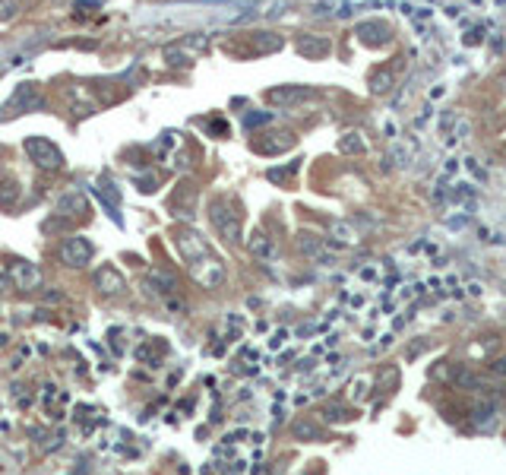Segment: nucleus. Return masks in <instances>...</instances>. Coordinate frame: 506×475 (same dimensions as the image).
<instances>
[{"instance_id":"obj_1","label":"nucleus","mask_w":506,"mask_h":475,"mask_svg":"<svg viewBox=\"0 0 506 475\" xmlns=\"http://www.w3.org/2000/svg\"><path fill=\"white\" fill-rule=\"evenodd\" d=\"M174 244H178L180 257H184V263L190 266V273H193V279L200 286L219 288L225 282V263L213 254V247L203 241V235H196L190 229H180L174 235Z\"/></svg>"},{"instance_id":"obj_2","label":"nucleus","mask_w":506,"mask_h":475,"mask_svg":"<svg viewBox=\"0 0 506 475\" xmlns=\"http://www.w3.org/2000/svg\"><path fill=\"white\" fill-rule=\"evenodd\" d=\"M209 219H213V229L219 231V238H225L228 244L241 241V231H244V225H241V213L231 209L228 200H215L213 209H209Z\"/></svg>"},{"instance_id":"obj_3","label":"nucleus","mask_w":506,"mask_h":475,"mask_svg":"<svg viewBox=\"0 0 506 475\" xmlns=\"http://www.w3.org/2000/svg\"><path fill=\"white\" fill-rule=\"evenodd\" d=\"M23 146H25V152H29V159H32L38 168H45V172H58L60 165H64V152H60L48 137H25Z\"/></svg>"},{"instance_id":"obj_4","label":"nucleus","mask_w":506,"mask_h":475,"mask_svg":"<svg viewBox=\"0 0 506 475\" xmlns=\"http://www.w3.org/2000/svg\"><path fill=\"white\" fill-rule=\"evenodd\" d=\"M10 108L16 115H32V111H41L45 108V92L35 86V82H19L13 95H10Z\"/></svg>"},{"instance_id":"obj_5","label":"nucleus","mask_w":506,"mask_h":475,"mask_svg":"<svg viewBox=\"0 0 506 475\" xmlns=\"http://www.w3.org/2000/svg\"><path fill=\"white\" fill-rule=\"evenodd\" d=\"M146 295L149 298H171V295H178V276H174L171 270H162V266H152V270L146 273Z\"/></svg>"},{"instance_id":"obj_6","label":"nucleus","mask_w":506,"mask_h":475,"mask_svg":"<svg viewBox=\"0 0 506 475\" xmlns=\"http://www.w3.org/2000/svg\"><path fill=\"white\" fill-rule=\"evenodd\" d=\"M60 260H64L67 266H73V270L89 266V260H92V241H89V238H82V235L67 238L64 247H60Z\"/></svg>"},{"instance_id":"obj_7","label":"nucleus","mask_w":506,"mask_h":475,"mask_svg":"<svg viewBox=\"0 0 506 475\" xmlns=\"http://www.w3.org/2000/svg\"><path fill=\"white\" fill-rule=\"evenodd\" d=\"M307 99H317V89H311V86H276V89L266 92V102L276 108H291Z\"/></svg>"},{"instance_id":"obj_8","label":"nucleus","mask_w":506,"mask_h":475,"mask_svg":"<svg viewBox=\"0 0 506 475\" xmlns=\"http://www.w3.org/2000/svg\"><path fill=\"white\" fill-rule=\"evenodd\" d=\"M354 35H358V41L368 45V48H383V45L392 41V29L383 19H364V23L354 25Z\"/></svg>"},{"instance_id":"obj_9","label":"nucleus","mask_w":506,"mask_h":475,"mask_svg":"<svg viewBox=\"0 0 506 475\" xmlns=\"http://www.w3.org/2000/svg\"><path fill=\"white\" fill-rule=\"evenodd\" d=\"M294 48H298V54H301V58H307V60H323L329 51H333V41H329L326 35L304 32V35H298Z\"/></svg>"},{"instance_id":"obj_10","label":"nucleus","mask_w":506,"mask_h":475,"mask_svg":"<svg viewBox=\"0 0 506 475\" xmlns=\"http://www.w3.org/2000/svg\"><path fill=\"white\" fill-rule=\"evenodd\" d=\"M10 276H13L16 288H23V292L38 288V282H41V270L35 266V263L23 260V257H13V260H10Z\"/></svg>"},{"instance_id":"obj_11","label":"nucleus","mask_w":506,"mask_h":475,"mask_svg":"<svg viewBox=\"0 0 506 475\" xmlns=\"http://www.w3.org/2000/svg\"><path fill=\"white\" fill-rule=\"evenodd\" d=\"M294 146V137L288 130H278V133H266V139H253V149L260 152V156H278V152H285V149Z\"/></svg>"},{"instance_id":"obj_12","label":"nucleus","mask_w":506,"mask_h":475,"mask_svg":"<svg viewBox=\"0 0 506 475\" xmlns=\"http://www.w3.org/2000/svg\"><path fill=\"white\" fill-rule=\"evenodd\" d=\"M95 288L101 292V295H117V292H123V276L117 273V266L101 263V266L95 270Z\"/></svg>"},{"instance_id":"obj_13","label":"nucleus","mask_w":506,"mask_h":475,"mask_svg":"<svg viewBox=\"0 0 506 475\" xmlns=\"http://www.w3.org/2000/svg\"><path fill=\"white\" fill-rule=\"evenodd\" d=\"M247 251L253 257H260V260H272L276 257V241H272L266 231H253L250 241H247Z\"/></svg>"},{"instance_id":"obj_14","label":"nucleus","mask_w":506,"mask_h":475,"mask_svg":"<svg viewBox=\"0 0 506 475\" xmlns=\"http://www.w3.org/2000/svg\"><path fill=\"white\" fill-rule=\"evenodd\" d=\"M282 35L276 32H253V48H256V54H272V51H282Z\"/></svg>"},{"instance_id":"obj_15","label":"nucleus","mask_w":506,"mask_h":475,"mask_svg":"<svg viewBox=\"0 0 506 475\" xmlns=\"http://www.w3.org/2000/svg\"><path fill=\"white\" fill-rule=\"evenodd\" d=\"M392 86H396V73H392L389 67H383V70H376L370 76V92L374 95H386V92H392Z\"/></svg>"},{"instance_id":"obj_16","label":"nucleus","mask_w":506,"mask_h":475,"mask_svg":"<svg viewBox=\"0 0 506 475\" xmlns=\"http://www.w3.org/2000/svg\"><path fill=\"white\" fill-rule=\"evenodd\" d=\"M193 58L196 54H190L184 45H171V48H165V64L168 67H187V64H193Z\"/></svg>"},{"instance_id":"obj_17","label":"nucleus","mask_w":506,"mask_h":475,"mask_svg":"<svg viewBox=\"0 0 506 475\" xmlns=\"http://www.w3.org/2000/svg\"><path fill=\"white\" fill-rule=\"evenodd\" d=\"M291 435L298 437V441H320V437H323V428L313 425V421H307V418H301V421H294L291 425Z\"/></svg>"},{"instance_id":"obj_18","label":"nucleus","mask_w":506,"mask_h":475,"mask_svg":"<svg viewBox=\"0 0 506 475\" xmlns=\"http://www.w3.org/2000/svg\"><path fill=\"white\" fill-rule=\"evenodd\" d=\"M329 235L335 238V241H339V244H354V241H358V231L351 229L348 222H329Z\"/></svg>"},{"instance_id":"obj_19","label":"nucleus","mask_w":506,"mask_h":475,"mask_svg":"<svg viewBox=\"0 0 506 475\" xmlns=\"http://www.w3.org/2000/svg\"><path fill=\"white\" fill-rule=\"evenodd\" d=\"M298 247H301V254H307V257H320L323 254V238L311 235V231H301V235H298Z\"/></svg>"},{"instance_id":"obj_20","label":"nucleus","mask_w":506,"mask_h":475,"mask_svg":"<svg viewBox=\"0 0 506 475\" xmlns=\"http://www.w3.org/2000/svg\"><path fill=\"white\" fill-rule=\"evenodd\" d=\"M58 209H60V216L70 209V216H76V219H80V216H86V197H82V194H67V197L60 200Z\"/></svg>"},{"instance_id":"obj_21","label":"nucleus","mask_w":506,"mask_h":475,"mask_svg":"<svg viewBox=\"0 0 506 475\" xmlns=\"http://www.w3.org/2000/svg\"><path fill=\"white\" fill-rule=\"evenodd\" d=\"M272 121H276V115H272V111H244V117H241L244 130H256V127H263V124H272Z\"/></svg>"},{"instance_id":"obj_22","label":"nucleus","mask_w":506,"mask_h":475,"mask_svg":"<svg viewBox=\"0 0 506 475\" xmlns=\"http://www.w3.org/2000/svg\"><path fill=\"white\" fill-rule=\"evenodd\" d=\"M19 181H13V178H7V181H0V206H13L19 200Z\"/></svg>"},{"instance_id":"obj_23","label":"nucleus","mask_w":506,"mask_h":475,"mask_svg":"<svg viewBox=\"0 0 506 475\" xmlns=\"http://www.w3.org/2000/svg\"><path fill=\"white\" fill-rule=\"evenodd\" d=\"M298 168H301V162H288V165H282V168H269L266 178H269L272 184H285L291 174H298Z\"/></svg>"},{"instance_id":"obj_24","label":"nucleus","mask_w":506,"mask_h":475,"mask_svg":"<svg viewBox=\"0 0 506 475\" xmlns=\"http://www.w3.org/2000/svg\"><path fill=\"white\" fill-rule=\"evenodd\" d=\"M453 380H456V386H468V390H478V386H481V377H474L468 368H456ZM481 390H484V386H481Z\"/></svg>"},{"instance_id":"obj_25","label":"nucleus","mask_w":506,"mask_h":475,"mask_svg":"<svg viewBox=\"0 0 506 475\" xmlns=\"http://www.w3.org/2000/svg\"><path fill=\"white\" fill-rule=\"evenodd\" d=\"M323 418H326V421H333V425H339V421H348L351 412L345 409V406H339V402H329L326 409H323Z\"/></svg>"},{"instance_id":"obj_26","label":"nucleus","mask_w":506,"mask_h":475,"mask_svg":"<svg viewBox=\"0 0 506 475\" xmlns=\"http://www.w3.org/2000/svg\"><path fill=\"white\" fill-rule=\"evenodd\" d=\"M339 149L342 152H364V139H361V133H345L342 139H339Z\"/></svg>"},{"instance_id":"obj_27","label":"nucleus","mask_w":506,"mask_h":475,"mask_svg":"<svg viewBox=\"0 0 506 475\" xmlns=\"http://www.w3.org/2000/svg\"><path fill=\"white\" fill-rule=\"evenodd\" d=\"M16 16H19V0H0V23H10Z\"/></svg>"},{"instance_id":"obj_28","label":"nucleus","mask_w":506,"mask_h":475,"mask_svg":"<svg viewBox=\"0 0 506 475\" xmlns=\"http://www.w3.org/2000/svg\"><path fill=\"white\" fill-rule=\"evenodd\" d=\"M474 421H478L481 428H494V421H497V409H494V406H484V409L474 412Z\"/></svg>"},{"instance_id":"obj_29","label":"nucleus","mask_w":506,"mask_h":475,"mask_svg":"<svg viewBox=\"0 0 506 475\" xmlns=\"http://www.w3.org/2000/svg\"><path fill=\"white\" fill-rule=\"evenodd\" d=\"M468 133H472V121H468V117H456V130H453V139H456V143H466Z\"/></svg>"},{"instance_id":"obj_30","label":"nucleus","mask_w":506,"mask_h":475,"mask_svg":"<svg viewBox=\"0 0 506 475\" xmlns=\"http://www.w3.org/2000/svg\"><path fill=\"white\" fill-rule=\"evenodd\" d=\"M136 184H139V194H156V190H158V178H156V174H149V172L139 174Z\"/></svg>"},{"instance_id":"obj_31","label":"nucleus","mask_w":506,"mask_h":475,"mask_svg":"<svg viewBox=\"0 0 506 475\" xmlns=\"http://www.w3.org/2000/svg\"><path fill=\"white\" fill-rule=\"evenodd\" d=\"M60 443H64V431H58L54 437H48V443H41V450H45V453H54Z\"/></svg>"},{"instance_id":"obj_32","label":"nucleus","mask_w":506,"mask_h":475,"mask_svg":"<svg viewBox=\"0 0 506 475\" xmlns=\"http://www.w3.org/2000/svg\"><path fill=\"white\" fill-rule=\"evenodd\" d=\"M490 374L506 377V355H500V358H494V361H490Z\"/></svg>"},{"instance_id":"obj_33","label":"nucleus","mask_w":506,"mask_h":475,"mask_svg":"<svg viewBox=\"0 0 506 475\" xmlns=\"http://www.w3.org/2000/svg\"><path fill=\"white\" fill-rule=\"evenodd\" d=\"M389 159H396V165H409V152H405L402 146L392 149V156H389Z\"/></svg>"},{"instance_id":"obj_34","label":"nucleus","mask_w":506,"mask_h":475,"mask_svg":"<svg viewBox=\"0 0 506 475\" xmlns=\"http://www.w3.org/2000/svg\"><path fill=\"white\" fill-rule=\"evenodd\" d=\"M209 133H219V137H225V133H228V124H225V121H213V124H209Z\"/></svg>"},{"instance_id":"obj_35","label":"nucleus","mask_w":506,"mask_h":475,"mask_svg":"<svg viewBox=\"0 0 506 475\" xmlns=\"http://www.w3.org/2000/svg\"><path fill=\"white\" fill-rule=\"evenodd\" d=\"M67 475H92V463H76V469Z\"/></svg>"},{"instance_id":"obj_36","label":"nucleus","mask_w":506,"mask_h":475,"mask_svg":"<svg viewBox=\"0 0 506 475\" xmlns=\"http://www.w3.org/2000/svg\"><path fill=\"white\" fill-rule=\"evenodd\" d=\"M478 38H484V32H481V29H472V32L466 35V41H468V45H474V41H478Z\"/></svg>"},{"instance_id":"obj_37","label":"nucleus","mask_w":506,"mask_h":475,"mask_svg":"<svg viewBox=\"0 0 506 475\" xmlns=\"http://www.w3.org/2000/svg\"><path fill=\"white\" fill-rule=\"evenodd\" d=\"M446 225H449V229H462V225H466V219H462V216H459V219H449Z\"/></svg>"},{"instance_id":"obj_38","label":"nucleus","mask_w":506,"mask_h":475,"mask_svg":"<svg viewBox=\"0 0 506 475\" xmlns=\"http://www.w3.org/2000/svg\"><path fill=\"white\" fill-rule=\"evenodd\" d=\"M45 298H48V301H64V295H60V292H45Z\"/></svg>"},{"instance_id":"obj_39","label":"nucleus","mask_w":506,"mask_h":475,"mask_svg":"<svg viewBox=\"0 0 506 475\" xmlns=\"http://www.w3.org/2000/svg\"><path fill=\"white\" fill-rule=\"evenodd\" d=\"M10 282H7V276H3V273H0V292H3V288H7Z\"/></svg>"}]
</instances>
